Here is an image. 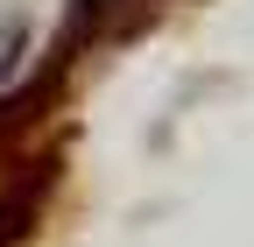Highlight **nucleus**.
<instances>
[{
  "label": "nucleus",
  "instance_id": "obj_1",
  "mask_svg": "<svg viewBox=\"0 0 254 247\" xmlns=\"http://www.w3.org/2000/svg\"><path fill=\"white\" fill-rule=\"evenodd\" d=\"M21 43H28V28H21V21H0V85L14 78V57H21Z\"/></svg>",
  "mask_w": 254,
  "mask_h": 247
}]
</instances>
